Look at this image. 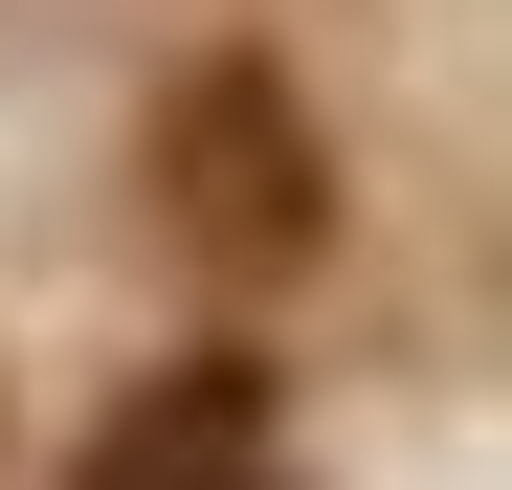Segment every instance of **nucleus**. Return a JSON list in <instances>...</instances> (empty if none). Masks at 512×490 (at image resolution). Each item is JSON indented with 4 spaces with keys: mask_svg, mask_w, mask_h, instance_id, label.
<instances>
[{
    "mask_svg": "<svg viewBox=\"0 0 512 490\" xmlns=\"http://www.w3.org/2000/svg\"><path fill=\"white\" fill-rule=\"evenodd\" d=\"M156 223H179V268H223V290H268V268L334 245V134H312L290 67L223 45V67L156 90Z\"/></svg>",
    "mask_w": 512,
    "mask_h": 490,
    "instance_id": "f257e3e1",
    "label": "nucleus"
},
{
    "mask_svg": "<svg viewBox=\"0 0 512 490\" xmlns=\"http://www.w3.org/2000/svg\"><path fill=\"white\" fill-rule=\"evenodd\" d=\"M245 424H268V379H245V357H201V379H156V401H112V446H90V490H223V468H245Z\"/></svg>",
    "mask_w": 512,
    "mask_h": 490,
    "instance_id": "f03ea898",
    "label": "nucleus"
},
{
    "mask_svg": "<svg viewBox=\"0 0 512 490\" xmlns=\"http://www.w3.org/2000/svg\"><path fill=\"white\" fill-rule=\"evenodd\" d=\"M223 490H268V468H223Z\"/></svg>",
    "mask_w": 512,
    "mask_h": 490,
    "instance_id": "7ed1b4c3",
    "label": "nucleus"
}]
</instances>
